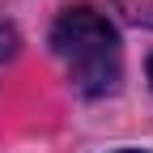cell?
<instances>
[{
  "label": "cell",
  "mask_w": 153,
  "mask_h": 153,
  "mask_svg": "<svg viewBox=\"0 0 153 153\" xmlns=\"http://www.w3.org/2000/svg\"><path fill=\"white\" fill-rule=\"evenodd\" d=\"M132 22H140V26H153V0H115Z\"/></svg>",
  "instance_id": "7a4b0ae2"
},
{
  "label": "cell",
  "mask_w": 153,
  "mask_h": 153,
  "mask_svg": "<svg viewBox=\"0 0 153 153\" xmlns=\"http://www.w3.org/2000/svg\"><path fill=\"white\" fill-rule=\"evenodd\" d=\"M51 47L64 60L72 85L85 98H102L119 85L123 76V55H119V34L94 9H68L51 30Z\"/></svg>",
  "instance_id": "6da1fadb"
},
{
  "label": "cell",
  "mask_w": 153,
  "mask_h": 153,
  "mask_svg": "<svg viewBox=\"0 0 153 153\" xmlns=\"http://www.w3.org/2000/svg\"><path fill=\"white\" fill-rule=\"evenodd\" d=\"M13 51H17V34H13L9 22H0V60H9Z\"/></svg>",
  "instance_id": "3957f363"
},
{
  "label": "cell",
  "mask_w": 153,
  "mask_h": 153,
  "mask_svg": "<svg viewBox=\"0 0 153 153\" xmlns=\"http://www.w3.org/2000/svg\"><path fill=\"white\" fill-rule=\"evenodd\" d=\"M149 85H153V55H149Z\"/></svg>",
  "instance_id": "277c9868"
}]
</instances>
